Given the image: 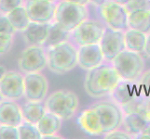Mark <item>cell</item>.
Instances as JSON below:
<instances>
[{
    "label": "cell",
    "instance_id": "41",
    "mask_svg": "<svg viewBox=\"0 0 150 139\" xmlns=\"http://www.w3.org/2000/svg\"><path fill=\"white\" fill-rule=\"evenodd\" d=\"M113 1H115L118 4H121V5H126L130 0H113Z\"/></svg>",
    "mask_w": 150,
    "mask_h": 139
},
{
    "label": "cell",
    "instance_id": "15",
    "mask_svg": "<svg viewBox=\"0 0 150 139\" xmlns=\"http://www.w3.org/2000/svg\"><path fill=\"white\" fill-rule=\"evenodd\" d=\"M77 61L81 69L90 71L100 66L105 61L103 51L99 44L79 46L77 49Z\"/></svg>",
    "mask_w": 150,
    "mask_h": 139
},
{
    "label": "cell",
    "instance_id": "22",
    "mask_svg": "<svg viewBox=\"0 0 150 139\" xmlns=\"http://www.w3.org/2000/svg\"><path fill=\"white\" fill-rule=\"evenodd\" d=\"M129 28L140 31L144 34L150 33V9L136 10L129 13Z\"/></svg>",
    "mask_w": 150,
    "mask_h": 139
},
{
    "label": "cell",
    "instance_id": "8",
    "mask_svg": "<svg viewBox=\"0 0 150 139\" xmlns=\"http://www.w3.org/2000/svg\"><path fill=\"white\" fill-rule=\"evenodd\" d=\"M105 26L95 20H85L70 34V38L79 46L99 44L105 33Z\"/></svg>",
    "mask_w": 150,
    "mask_h": 139
},
{
    "label": "cell",
    "instance_id": "6",
    "mask_svg": "<svg viewBox=\"0 0 150 139\" xmlns=\"http://www.w3.org/2000/svg\"><path fill=\"white\" fill-rule=\"evenodd\" d=\"M88 19V10L85 5L62 0L57 3L55 22L67 32H72Z\"/></svg>",
    "mask_w": 150,
    "mask_h": 139
},
{
    "label": "cell",
    "instance_id": "33",
    "mask_svg": "<svg viewBox=\"0 0 150 139\" xmlns=\"http://www.w3.org/2000/svg\"><path fill=\"white\" fill-rule=\"evenodd\" d=\"M105 138L106 139H131L132 136L126 131H118L114 130L105 135Z\"/></svg>",
    "mask_w": 150,
    "mask_h": 139
},
{
    "label": "cell",
    "instance_id": "27",
    "mask_svg": "<svg viewBox=\"0 0 150 139\" xmlns=\"http://www.w3.org/2000/svg\"><path fill=\"white\" fill-rule=\"evenodd\" d=\"M18 126L0 125V139H19Z\"/></svg>",
    "mask_w": 150,
    "mask_h": 139
},
{
    "label": "cell",
    "instance_id": "13",
    "mask_svg": "<svg viewBox=\"0 0 150 139\" xmlns=\"http://www.w3.org/2000/svg\"><path fill=\"white\" fill-rule=\"evenodd\" d=\"M49 91V82L41 73L24 75V96L27 100L43 101Z\"/></svg>",
    "mask_w": 150,
    "mask_h": 139
},
{
    "label": "cell",
    "instance_id": "37",
    "mask_svg": "<svg viewBox=\"0 0 150 139\" xmlns=\"http://www.w3.org/2000/svg\"><path fill=\"white\" fill-rule=\"evenodd\" d=\"M108 0H89V3L96 7H101L103 4H105Z\"/></svg>",
    "mask_w": 150,
    "mask_h": 139
},
{
    "label": "cell",
    "instance_id": "30",
    "mask_svg": "<svg viewBox=\"0 0 150 139\" xmlns=\"http://www.w3.org/2000/svg\"><path fill=\"white\" fill-rule=\"evenodd\" d=\"M13 45V35L0 34V55L7 54L11 49Z\"/></svg>",
    "mask_w": 150,
    "mask_h": 139
},
{
    "label": "cell",
    "instance_id": "5",
    "mask_svg": "<svg viewBox=\"0 0 150 139\" xmlns=\"http://www.w3.org/2000/svg\"><path fill=\"white\" fill-rule=\"evenodd\" d=\"M121 80L136 82L144 73V60L140 53L125 49L112 61Z\"/></svg>",
    "mask_w": 150,
    "mask_h": 139
},
{
    "label": "cell",
    "instance_id": "14",
    "mask_svg": "<svg viewBox=\"0 0 150 139\" xmlns=\"http://www.w3.org/2000/svg\"><path fill=\"white\" fill-rule=\"evenodd\" d=\"M0 92L4 98L21 99L24 96V76L18 71H7L0 79Z\"/></svg>",
    "mask_w": 150,
    "mask_h": 139
},
{
    "label": "cell",
    "instance_id": "18",
    "mask_svg": "<svg viewBox=\"0 0 150 139\" xmlns=\"http://www.w3.org/2000/svg\"><path fill=\"white\" fill-rule=\"evenodd\" d=\"M77 123H79L81 130L87 135L90 136H101L103 135V129L100 122L99 116L97 114V111L93 109H88L84 110L79 115L77 119Z\"/></svg>",
    "mask_w": 150,
    "mask_h": 139
},
{
    "label": "cell",
    "instance_id": "19",
    "mask_svg": "<svg viewBox=\"0 0 150 139\" xmlns=\"http://www.w3.org/2000/svg\"><path fill=\"white\" fill-rule=\"evenodd\" d=\"M122 125L126 132L132 136L136 137L150 125V121L141 112H131L125 114Z\"/></svg>",
    "mask_w": 150,
    "mask_h": 139
},
{
    "label": "cell",
    "instance_id": "39",
    "mask_svg": "<svg viewBox=\"0 0 150 139\" xmlns=\"http://www.w3.org/2000/svg\"><path fill=\"white\" fill-rule=\"evenodd\" d=\"M7 68H6V67H5L1 62H0V79H1L2 78V77L5 75V73H7Z\"/></svg>",
    "mask_w": 150,
    "mask_h": 139
},
{
    "label": "cell",
    "instance_id": "35",
    "mask_svg": "<svg viewBox=\"0 0 150 139\" xmlns=\"http://www.w3.org/2000/svg\"><path fill=\"white\" fill-rule=\"evenodd\" d=\"M135 138L138 139H150V125L140 135H138Z\"/></svg>",
    "mask_w": 150,
    "mask_h": 139
},
{
    "label": "cell",
    "instance_id": "7",
    "mask_svg": "<svg viewBox=\"0 0 150 139\" xmlns=\"http://www.w3.org/2000/svg\"><path fill=\"white\" fill-rule=\"evenodd\" d=\"M97 111L103 129V135L118 129L122 125L124 113L121 108L115 102L102 101L92 106Z\"/></svg>",
    "mask_w": 150,
    "mask_h": 139
},
{
    "label": "cell",
    "instance_id": "31",
    "mask_svg": "<svg viewBox=\"0 0 150 139\" xmlns=\"http://www.w3.org/2000/svg\"><path fill=\"white\" fill-rule=\"evenodd\" d=\"M16 32V29L10 22L7 15L0 14V34H8L13 35Z\"/></svg>",
    "mask_w": 150,
    "mask_h": 139
},
{
    "label": "cell",
    "instance_id": "40",
    "mask_svg": "<svg viewBox=\"0 0 150 139\" xmlns=\"http://www.w3.org/2000/svg\"><path fill=\"white\" fill-rule=\"evenodd\" d=\"M67 1L77 3V4H81V5H85V6L88 3H89V0H67Z\"/></svg>",
    "mask_w": 150,
    "mask_h": 139
},
{
    "label": "cell",
    "instance_id": "43",
    "mask_svg": "<svg viewBox=\"0 0 150 139\" xmlns=\"http://www.w3.org/2000/svg\"><path fill=\"white\" fill-rule=\"evenodd\" d=\"M50 1H52V2H55V3H58V2L62 1V0H50Z\"/></svg>",
    "mask_w": 150,
    "mask_h": 139
},
{
    "label": "cell",
    "instance_id": "2",
    "mask_svg": "<svg viewBox=\"0 0 150 139\" xmlns=\"http://www.w3.org/2000/svg\"><path fill=\"white\" fill-rule=\"evenodd\" d=\"M111 94L114 102L121 108L124 114L140 112L148 97L140 84L126 80H121Z\"/></svg>",
    "mask_w": 150,
    "mask_h": 139
},
{
    "label": "cell",
    "instance_id": "32",
    "mask_svg": "<svg viewBox=\"0 0 150 139\" xmlns=\"http://www.w3.org/2000/svg\"><path fill=\"white\" fill-rule=\"evenodd\" d=\"M139 84L141 85L143 90L146 93V95L150 97V70L144 73L140 77V82Z\"/></svg>",
    "mask_w": 150,
    "mask_h": 139
},
{
    "label": "cell",
    "instance_id": "42",
    "mask_svg": "<svg viewBox=\"0 0 150 139\" xmlns=\"http://www.w3.org/2000/svg\"><path fill=\"white\" fill-rule=\"evenodd\" d=\"M4 99V96H2V94H1V92H0V102H1L2 100Z\"/></svg>",
    "mask_w": 150,
    "mask_h": 139
},
{
    "label": "cell",
    "instance_id": "17",
    "mask_svg": "<svg viewBox=\"0 0 150 139\" xmlns=\"http://www.w3.org/2000/svg\"><path fill=\"white\" fill-rule=\"evenodd\" d=\"M50 23H38L31 22L23 33L24 42L28 45L44 46L49 38L50 32Z\"/></svg>",
    "mask_w": 150,
    "mask_h": 139
},
{
    "label": "cell",
    "instance_id": "3",
    "mask_svg": "<svg viewBox=\"0 0 150 139\" xmlns=\"http://www.w3.org/2000/svg\"><path fill=\"white\" fill-rule=\"evenodd\" d=\"M48 58V68L57 74L68 73L79 65L77 49L68 40L46 48Z\"/></svg>",
    "mask_w": 150,
    "mask_h": 139
},
{
    "label": "cell",
    "instance_id": "26",
    "mask_svg": "<svg viewBox=\"0 0 150 139\" xmlns=\"http://www.w3.org/2000/svg\"><path fill=\"white\" fill-rule=\"evenodd\" d=\"M21 139H41L42 135L37 124L24 121L18 126Z\"/></svg>",
    "mask_w": 150,
    "mask_h": 139
},
{
    "label": "cell",
    "instance_id": "16",
    "mask_svg": "<svg viewBox=\"0 0 150 139\" xmlns=\"http://www.w3.org/2000/svg\"><path fill=\"white\" fill-rule=\"evenodd\" d=\"M23 122L22 107L16 100L4 98L0 102V125L19 126Z\"/></svg>",
    "mask_w": 150,
    "mask_h": 139
},
{
    "label": "cell",
    "instance_id": "21",
    "mask_svg": "<svg viewBox=\"0 0 150 139\" xmlns=\"http://www.w3.org/2000/svg\"><path fill=\"white\" fill-rule=\"evenodd\" d=\"M63 119L54 113L47 111L45 115L41 118L40 121L38 122V127L41 133L42 136L56 135L62 128Z\"/></svg>",
    "mask_w": 150,
    "mask_h": 139
},
{
    "label": "cell",
    "instance_id": "38",
    "mask_svg": "<svg viewBox=\"0 0 150 139\" xmlns=\"http://www.w3.org/2000/svg\"><path fill=\"white\" fill-rule=\"evenodd\" d=\"M43 139H61L63 138L61 136H58V133H56V135H50V136H42Z\"/></svg>",
    "mask_w": 150,
    "mask_h": 139
},
{
    "label": "cell",
    "instance_id": "20",
    "mask_svg": "<svg viewBox=\"0 0 150 139\" xmlns=\"http://www.w3.org/2000/svg\"><path fill=\"white\" fill-rule=\"evenodd\" d=\"M22 111L24 121L38 124V122L48 110L46 109L45 103L42 101L28 100L22 106Z\"/></svg>",
    "mask_w": 150,
    "mask_h": 139
},
{
    "label": "cell",
    "instance_id": "24",
    "mask_svg": "<svg viewBox=\"0 0 150 139\" xmlns=\"http://www.w3.org/2000/svg\"><path fill=\"white\" fill-rule=\"evenodd\" d=\"M7 16L17 32H23L31 22L24 5L14 8L7 14Z\"/></svg>",
    "mask_w": 150,
    "mask_h": 139
},
{
    "label": "cell",
    "instance_id": "10",
    "mask_svg": "<svg viewBox=\"0 0 150 139\" xmlns=\"http://www.w3.org/2000/svg\"><path fill=\"white\" fill-rule=\"evenodd\" d=\"M100 8L101 17L107 27L122 32L129 29V13L124 5L108 0Z\"/></svg>",
    "mask_w": 150,
    "mask_h": 139
},
{
    "label": "cell",
    "instance_id": "34",
    "mask_svg": "<svg viewBox=\"0 0 150 139\" xmlns=\"http://www.w3.org/2000/svg\"><path fill=\"white\" fill-rule=\"evenodd\" d=\"M140 112L143 113V114L150 121V97H147V98L146 99Z\"/></svg>",
    "mask_w": 150,
    "mask_h": 139
},
{
    "label": "cell",
    "instance_id": "4",
    "mask_svg": "<svg viewBox=\"0 0 150 139\" xmlns=\"http://www.w3.org/2000/svg\"><path fill=\"white\" fill-rule=\"evenodd\" d=\"M45 106L48 111L58 115L63 120H69L79 109V99L75 92L61 89L46 97Z\"/></svg>",
    "mask_w": 150,
    "mask_h": 139
},
{
    "label": "cell",
    "instance_id": "28",
    "mask_svg": "<svg viewBox=\"0 0 150 139\" xmlns=\"http://www.w3.org/2000/svg\"><path fill=\"white\" fill-rule=\"evenodd\" d=\"M128 13L136 10L150 9V0H130L126 5H124Z\"/></svg>",
    "mask_w": 150,
    "mask_h": 139
},
{
    "label": "cell",
    "instance_id": "29",
    "mask_svg": "<svg viewBox=\"0 0 150 139\" xmlns=\"http://www.w3.org/2000/svg\"><path fill=\"white\" fill-rule=\"evenodd\" d=\"M24 5V0H0V14L7 15L14 8Z\"/></svg>",
    "mask_w": 150,
    "mask_h": 139
},
{
    "label": "cell",
    "instance_id": "11",
    "mask_svg": "<svg viewBox=\"0 0 150 139\" xmlns=\"http://www.w3.org/2000/svg\"><path fill=\"white\" fill-rule=\"evenodd\" d=\"M99 45L105 57V60L107 62H112L118 54L126 49L125 32L113 30L106 26Z\"/></svg>",
    "mask_w": 150,
    "mask_h": 139
},
{
    "label": "cell",
    "instance_id": "12",
    "mask_svg": "<svg viewBox=\"0 0 150 139\" xmlns=\"http://www.w3.org/2000/svg\"><path fill=\"white\" fill-rule=\"evenodd\" d=\"M24 7L31 22L50 23L55 20L57 3L50 0H25Z\"/></svg>",
    "mask_w": 150,
    "mask_h": 139
},
{
    "label": "cell",
    "instance_id": "25",
    "mask_svg": "<svg viewBox=\"0 0 150 139\" xmlns=\"http://www.w3.org/2000/svg\"><path fill=\"white\" fill-rule=\"evenodd\" d=\"M70 34H71L70 32H67V31L62 27L58 22L54 20V22H51L50 35H49L47 42L44 45V47L48 48L53 45L67 41L70 38Z\"/></svg>",
    "mask_w": 150,
    "mask_h": 139
},
{
    "label": "cell",
    "instance_id": "36",
    "mask_svg": "<svg viewBox=\"0 0 150 139\" xmlns=\"http://www.w3.org/2000/svg\"><path fill=\"white\" fill-rule=\"evenodd\" d=\"M144 52L146 53V55L148 57V58H150V33L146 36V47H144Z\"/></svg>",
    "mask_w": 150,
    "mask_h": 139
},
{
    "label": "cell",
    "instance_id": "23",
    "mask_svg": "<svg viewBox=\"0 0 150 139\" xmlns=\"http://www.w3.org/2000/svg\"><path fill=\"white\" fill-rule=\"evenodd\" d=\"M146 34L129 28L125 31L126 49L137 53L144 52L146 43Z\"/></svg>",
    "mask_w": 150,
    "mask_h": 139
},
{
    "label": "cell",
    "instance_id": "9",
    "mask_svg": "<svg viewBox=\"0 0 150 139\" xmlns=\"http://www.w3.org/2000/svg\"><path fill=\"white\" fill-rule=\"evenodd\" d=\"M18 66L24 74L42 71L48 66L46 48L44 46L28 45L21 54Z\"/></svg>",
    "mask_w": 150,
    "mask_h": 139
},
{
    "label": "cell",
    "instance_id": "1",
    "mask_svg": "<svg viewBox=\"0 0 150 139\" xmlns=\"http://www.w3.org/2000/svg\"><path fill=\"white\" fill-rule=\"evenodd\" d=\"M120 81V76L113 65L102 64L88 71L85 76L84 88L91 97L100 98L111 94Z\"/></svg>",
    "mask_w": 150,
    "mask_h": 139
}]
</instances>
